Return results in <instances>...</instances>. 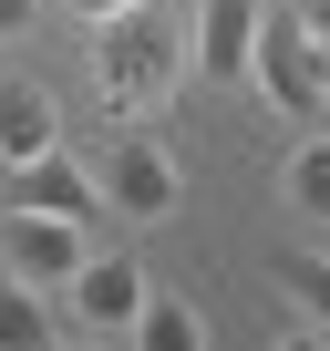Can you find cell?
<instances>
[{
    "label": "cell",
    "instance_id": "obj_1",
    "mask_svg": "<svg viewBox=\"0 0 330 351\" xmlns=\"http://www.w3.org/2000/svg\"><path fill=\"white\" fill-rule=\"evenodd\" d=\"M176 73H186L176 0H134V11L93 21V93H103L114 124H144L155 104H176Z\"/></svg>",
    "mask_w": 330,
    "mask_h": 351
},
{
    "label": "cell",
    "instance_id": "obj_13",
    "mask_svg": "<svg viewBox=\"0 0 330 351\" xmlns=\"http://www.w3.org/2000/svg\"><path fill=\"white\" fill-rule=\"evenodd\" d=\"M289 11H299V32H309V42L330 52V0H289Z\"/></svg>",
    "mask_w": 330,
    "mask_h": 351
},
{
    "label": "cell",
    "instance_id": "obj_4",
    "mask_svg": "<svg viewBox=\"0 0 330 351\" xmlns=\"http://www.w3.org/2000/svg\"><path fill=\"white\" fill-rule=\"evenodd\" d=\"M0 269L21 289H62L83 269V217H52V207H0Z\"/></svg>",
    "mask_w": 330,
    "mask_h": 351
},
{
    "label": "cell",
    "instance_id": "obj_12",
    "mask_svg": "<svg viewBox=\"0 0 330 351\" xmlns=\"http://www.w3.org/2000/svg\"><path fill=\"white\" fill-rule=\"evenodd\" d=\"M279 289H289L299 310H320V341H330V258H289V269H279Z\"/></svg>",
    "mask_w": 330,
    "mask_h": 351
},
{
    "label": "cell",
    "instance_id": "obj_3",
    "mask_svg": "<svg viewBox=\"0 0 330 351\" xmlns=\"http://www.w3.org/2000/svg\"><path fill=\"white\" fill-rule=\"evenodd\" d=\"M93 186H103V207H114V217L155 228V217H176L186 176H176V155H165L155 134H114V145H103V165H93Z\"/></svg>",
    "mask_w": 330,
    "mask_h": 351
},
{
    "label": "cell",
    "instance_id": "obj_15",
    "mask_svg": "<svg viewBox=\"0 0 330 351\" xmlns=\"http://www.w3.org/2000/svg\"><path fill=\"white\" fill-rule=\"evenodd\" d=\"M31 11H42V0H0V42H11V32H31Z\"/></svg>",
    "mask_w": 330,
    "mask_h": 351
},
{
    "label": "cell",
    "instance_id": "obj_7",
    "mask_svg": "<svg viewBox=\"0 0 330 351\" xmlns=\"http://www.w3.org/2000/svg\"><path fill=\"white\" fill-rule=\"evenodd\" d=\"M0 207H52V217H93V207H103V186H93V165H83V155L42 145L31 165H11V197H0Z\"/></svg>",
    "mask_w": 330,
    "mask_h": 351
},
{
    "label": "cell",
    "instance_id": "obj_2",
    "mask_svg": "<svg viewBox=\"0 0 330 351\" xmlns=\"http://www.w3.org/2000/svg\"><path fill=\"white\" fill-rule=\"evenodd\" d=\"M248 83L299 114V124H330V52L299 32V11H258V52H248Z\"/></svg>",
    "mask_w": 330,
    "mask_h": 351
},
{
    "label": "cell",
    "instance_id": "obj_6",
    "mask_svg": "<svg viewBox=\"0 0 330 351\" xmlns=\"http://www.w3.org/2000/svg\"><path fill=\"white\" fill-rule=\"evenodd\" d=\"M258 11H268V0H196L186 62H196L207 83H248V52H258Z\"/></svg>",
    "mask_w": 330,
    "mask_h": 351
},
{
    "label": "cell",
    "instance_id": "obj_11",
    "mask_svg": "<svg viewBox=\"0 0 330 351\" xmlns=\"http://www.w3.org/2000/svg\"><path fill=\"white\" fill-rule=\"evenodd\" d=\"M289 207H299V217H330V134L289 145Z\"/></svg>",
    "mask_w": 330,
    "mask_h": 351
},
{
    "label": "cell",
    "instance_id": "obj_8",
    "mask_svg": "<svg viewBox=\"0 0 330 351\" xmlns=\"http://www.w3.org/2000/svg\"><path fill=\"white\" fill-rule=\"evenodd\" d=\"M42 145H62V104L11 73V83H0V165H31Z\"/></svg>",
    "mask_w": 330,
    "mask_h": 351
},
{
    "label": "cell",
    "instance_id": "obj_9",
    "mask_svg": "<svg viewBox=\"0 0 330 351\" xmlns=\"http://www.w3.org/2000/svg\"><path fill=\"white\" fill-rule=\"evenodd\" d=\"M42 341H62V320H52V289H21L11 269H0V351H42Z\"/></svg>",
    "mask_w": 330,
    "mask_h": 351
},
{
    "label": "cell",
    "instance_id": "obj_14",
    "mask_svg": "<svg viewBox=\"0 0 330 351\" xmlns=\"http://www.w3.org/2000/svg\"><path fill=\"white\" fill-rule=\"evenodd\" d=\"M62 11H73V21L93 32V21H114V11H134V0H62Z\"/></svg>",
    "mask_w": 330,
    "mask_h": 351
},
{
    "label": "cell",
    "instance_id": "obj_5",
    "mask_svg": "<svg viewBox=\"0 0 330 351\" xmlns=\"http://www.w3.org/2000/svg\"><path fill=\"white\" fill-rule=\"evenodd\" d=\"M62 310H73L62 330H83V341H124V330H134V310H144V269H134V258H93V248H83V269L62 279Z\"/></svg>",
    "mask_w": 330,
    "mask_h": 351
},
{
    "label": "cell",
    "instance_id": "obj_10",
    "mask_svg": "<svg viewBox=\"0 0 330 351\" xmlns=\"http://www.w3.org/2000/svg\"><path fill=\"white\" fill-rule=\"evenodd\" d=\"M124 341H134V351H196V341H207V320H196V300H176V289H165V300L144 289V310H134V330H124Z\"/></svg>",
    "mask_w": 330,
    "mask_h": 351
}]
</instances>
